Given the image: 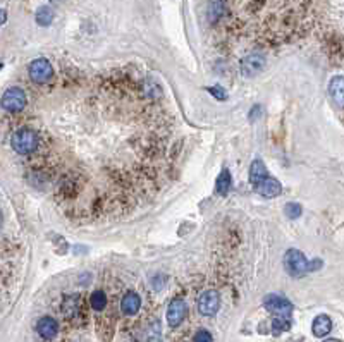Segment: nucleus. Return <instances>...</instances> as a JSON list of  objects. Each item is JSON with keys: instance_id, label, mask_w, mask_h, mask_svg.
Wrapping results in <instances>:
<instances>
[{"instance_id": "12", "label": "nucleus", "mask_w": 344, "mask_h": 342, "mask_svg": "<svg viewBox=\"0 0 344 342\" xmlns=\"http://www.w3.org/2000/svg\"><path fill=\"white\" fill-rule=\"evenodd\" d=\"M332 330V320L329 318L327 315H318L315 320H313L312 332L315 337H326L331 334Z\"/></svg>"}, {"instance_id": "20", "label": "nucleus", "mask_w": 344, "mask_h": 342, "mask_svg": "<svg viewBox=\"0 0 344 342\" xmlns=\"http://www.w3.org/2000/svg\"><path fill=\"white\" fill-rule=\"evenodd\" d=\"M195 342H212V335L208 330H198L195 335Z\"/></svg>"}, {"instance_id": "17", "label": "nucleus", "mask_w": 344, "mask_h": 342, "mask_svg": "<svg viewBox=\"0 0 344 342\" xmlns=\"http://www.w3.org/2000/svg\"><path fill=\"white\" fill-rule=\"evenodd\" d=\"M289 329H291V320L284 318V316H275L274 321H272V334L274 335H279V334H282V332H288Z\"/></svg>"}, {"instance_id": "21", "label": "nucleus", "mask_w": 344, "mask_h": 342, "mask_svg": "<svg viewBox=\"0 0 344 342\" xmlns=\"http://www.w3.org/2000/svg\"><path fill=\"white\" fill-rule=\"evenodd\" d=\"M208 93H212L217 100H227V93H225L222 88L219 86H214V88H208Z\"/></svg>"}, {"instance_id": "4", "label": "nucleus", "mask_w": 344, "mask_h": 342, "mask_svg": "<svg viewBox=\"0 0 344 342\" xmlns=\"http://www.w3.org/2000/svg\"><path fill=\"white\" fill-rule=\"evenodd\" d=\"M263 306L267 308L270 313H274L275 316H284V318H289L293 313V305L289 303L286 297L277 296V294H270L263 299Z\"/></svg>"}, {"instance_id": "19", "label": "nucleus", "mask_w": 344, "mask_h": 342, "mask_svg": "<svg viewBox=\"0 0 344 342\" xmlns=\"http://www.w3.org/2000/svg\"><path fill=\"white\" fill-rule=\"evenodd\" d=\"M284 212H286V215L289 218H298L299 215H301V205H298V203H288L286 205V208H284Z\"/></svg>"}, {"instance_id": "24", "label": "nucleus", "mask_w": 344, "mask_h": 342, "mask_svg": "<svg viewBox=\"0 0 344 342\" xmlns=\"http://www.w3.org/2000/svg\"><path fill=\"white\" fill-rule=\"evenodd\" d=\"M50 2H53V4H57V2H64V0H50Z\"/></svg>"}, {"instance_id": "22", "label": "nucleus", "mask_w": 344, "mask_h": 342, "mask_svg": "<svg viewBox=\"0 0 344 342\" xmlns=\"http://www.w3.org/2000/svg\"><path fill=\"white\" fill-rule=\"evenodd\" d=\"M6 21H7V11L6 9H0V26H2Z\"/></svg>"}, {"instance_id": "2", "label": "nucleus", "mask_w": 344, "mask_h": 342, "mask_svg": "<svg viewBox=\"0 0 344 342\" xmlns=\"http://www.w3.org/2000/svg\"><path fill=\"white\" fill-rule=\"evenodd\" d=\"M28 102V96L19 86H12L2 95V100H0V105H2L4 110L12 112V114H17V112L24 110Z\"/></svg>"}, {"instance_id": "3", "label": "nucleus", "mask_w": 344, "mask_h": 342, "mask_svg": "<svg viewBox=\"0 0 344 342\" xmlns=\"http://www.w3.org/2000/svg\"><path fill=\"white\" fill-rule=\"evenodd\" d=\"M284 268L291 277H303L304 272H308V260L298 250H289L284 255Z\"/></svg>"}, {"instance_id": "6", "label": "nucleus", "mask_w": 344, "mask_h": 342, "mask_svg": "<svg viewBox=\"0 0 344 342\" xmlns=\"http://www.w3.org/2000/svg\"><path fill=\"white\" fill-rule=\"evenodd\" d=\"M220 297L217 291H205L198 299V311L203 316H214L219 311Z\"/></svg>"}, {"instance_id": "14", "label": "nucleus", "mask_w": 344, "mask_h": 342, "mask_svg": "<svg viewBox=\"0 0 344 342\" xmlns=\"http://www.w3.org/2000/svg\"><path fill=\"white\" fill-rule=\"evenodd\" d=\"M342 90H344V79H342V76L332 77L331 83H329V93H331V96L337 102L339 105H342V98H344Z\"/></svg>"}, {"instance_id": "1", "label": "nucleus", "mask_w": 344, "mask_h": 342, "mask_svg": "<svg viewBox=\"0 0 344 342\" xmlns=\"http://www.w3.org/2000/svg\"><path fill=\"white\" fill-rule=\"evenodd\" d=\"M11 145L16 153L19 155H29V153H34L38 148V145H40V139H38V134L34 133L33 129H19L16 133L12 134L11 138Z\"/></svg>"}, {"instance_id": "15", "label": "nucleus", "mask_w": 344, "mask_h": 342, "mask_svg": "<svg viewBox=\"0 0 344 342\" xmlns=\"http://www.w3.org/2000/svg\"><path fill=\"white\" fill-rule=\"evenodd\" d=\"M53 21V11L52 7L48 6H42L40 9L36 11V23L40 24V26H50Z\"/></svg>"}, {"instance_id": "25", "label": "nucleus", "mask_w": 344, "mask_h": 342, "mask_svg": "<svg viewBox=\"0 0 344 342\" xmlns=\"http://www.w3.org/2000/svg\"><path fill=\"white\" fill-rule=\"evenodd\" d=\"M0 229H2V215H0Z\"/></svg>"}, {"instance_id": "11", "label": "nucleus", "mask_w": 344, "mask_h": 342, "mask_svg": "<svg viewBox=\"0 0 344 342\" xmlns=\"http://www.w3.org/2000/svg\"><path fill=\"white\" fill-rule=\"evenodd\" d=\"M140 308H141V299L136 292H127V294L122 297L121 310H122V313L124 315H127V316L136 315L138 311H140Z\"/></svg>"}, {"instance_id": "8", "label": "nucleus", "mask_w": 344, "mask_h": 342, "mask_svg": "<svg viewBox=\"0 0 344 342\" xmlns=\"http://www.w3.org/2000/svg\"><path fill=\"white\" fill-rule=\"evenodd\" d=\"M263 66H265V58L260 55V53H252V55L244 57L243 61H241V71H243L244 76L258 74V72L263 69Z\"/></svg>"}, {"instance_id": "9", "label": "nucleus", "mask_w": 344, "mask_h": 342, "mask_svg": "<svg viewBox=\"0 0 344 342\" xmlns=\"http://www.w3.org/2000/svg\"><path fill=\"white\" fill-rule=\"evenodd\" d=\"M255 188H257L258 194H262V196H265V198H275V196H279L281 191H282L281 183L272 179V177H265L262 183H258Z\"/></svg>"}, {"instance_id": "26", "label": "nucleus", "mask_w": 344, "mask_h": 342, "mask_svg": "<svg viewBox=\"0 0 344 342\" xmlns=\"http://www.w3.org/2000/svg\"><path fill=\"white\" fill-rule=\"evenodd\" d=\"M0 69H2V64H0Z\"/></svg>"}, {"instance_id": "7", "label": "nucleus", "mask_w": 344, "mask_h": 342, "mask_svg": "<svg viewBox=\"0 0 344 342\" xmlns=\"http://www.w3.org/2000/svg\"><path fill=\"white\" fill-rule=\"evenodd\" d=\"M186 313H188L186 303L183 299H174L167 308V324L170 327H179L186 318Z\"/></svg>"}, {"instance_id": "16", "label": "nucleus", "mask_w": 344, "mask_h": 342, "mask_svg": "<svg viewBox=\"0 0 344 342\" xmlns=\"http://www.w3.org/2000/svg\"><path fill=\"white\" fill-rule=\"evenodd\" d=\"M229 188H231V174L227 169H224L219 175L217 184H215V191H217V194H227Z\"/></svg>"}, {"instance_id": "23", "label": "nucleus", "mask_w": 344, "mask_h": 342, "mask_svg": "<svg viewBox=\"0 0 344 342\" xmlns=\"http://www.w3.org/2000/svg\"><path fill=\"white\" fill-rule=\"evenodd\" d=\"M323 342H341L339 339H329V340H323Z\"/></svg>"}, {"instance_id": "5", "label": "nucleus", "mask_w": 344, "mask_h": 342, "mask_svg": "<svg viewBox=\"0 0 344 342\" xmlns=\"http://www.w3.org/2000/svg\"><path fill=\"white\" fill-rule=\"evenodd\" d=\"M52 74H53V67L47 58H36V61H33L31 64H29V77H31L34 83L43 85V83L50 79Z\"/></svg>"}, {"instance_id": "10", "label": "nucleus", "mask_w": 344, "mask_h": 342, "mask_svg": "<svg viewBox=\"0 0 344 342\" xmlns=\"http://www.w3.org/2000/svg\"><path fill=\"white\" fill-rule=\"evenodd\" d=\"M36 330H38V334L43 337V339L50 340V339H53V337L57 335L59 325H57V321L52 318V316H43V318L38 320Z\"/></svg>"}, {"instance_id": "18", "label": "nucleus", "mask_w": 344, "mask_h": 342, "mask_svg": "<svg viewBox=\"0 0 344 342\" xmlns=\"http://www.w3.org/2000/svg\"><path fill=\"white\" fill-rule=\"evenodd\" d=\"M90 305H91L93 310L102 311L103 308L107 306V294L103 291H95L90 297Z\"/></svg>"}, {"instance_id": "13", "label": "nucleus", "mask_w": 344, "mask_h": 342, "mask_svg": "<svg viewBox=\"0 0 344 342\" xmlns=\"http://www.w3.org/2000/svg\"><path fill=\"white\" fill-rule=\"evenodd\" d=\"M265 177H269V172L265 169V165L262 160H255L250 167V180H252L253 186H257L258 183H262Z\"/></svg>"}]
</instances>
